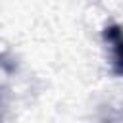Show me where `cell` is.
I'll use <instances>...</instances> for the list:
<instances>
[{"instance_id": "6da1fadb", "label": "cell", "mask_w": 123, "mask_h": 123, "mask_svg": "<svg viewBox=\"0 0 123 123\" xmlns=\"http://www.w3.org/2000/svg\"><path fill=\"white\" fill-rule=\"evenodd\" d=\"M104 42L110 46L111 50V65H113V73L121 75L123 73V62H121V27L117 23L110 25L104 29L102 33Z\"/></svg>"}]
</instances>
